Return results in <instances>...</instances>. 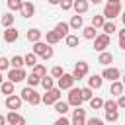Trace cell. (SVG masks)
<instances>
[{"label":"cell","mask_w":125,"mask_h":125,"mask_svg":"<svg viewBox=\"0 0 125 125\" xmlns=\"http://www.w3.org/2000/svg\"><path fill=\"white\" fill-rule=\"evenodd\" d=\"M20 98H21V102H27L31 105H39L41 104V96L35 92V88H29V86H25L20 92Z\"/></svg>","instance_id":"cell-1"},{"label":"cell","mask_w":125,"mask_h":125,"mask_svg":"<svg viewBox=\"0 0 125 125\" xmlns=\"http://www.w3.org/2000/svg\"><path fill=\"white\" fill-rule=\"evenodd\" d=\"M33 55H37V57H41V59L47 61V59L53 57V47H49L43 41H37V43H33Z\"/></svg>","instance_id":"cell-2"},{"label":"cell","mask_w":125,"mask_h":125,"mask_svg":"<svg viewBox=\"0 0 125 125\" xmlns=\"http://www.w3.org/2000/svg\"><path fill=\"white\" fill-rule=\"evenodd\" d=\"M61 100V90L59 88H51V90H47L43 96H41V102L45 104V105H53L55 102H59Z\"/></svg>","instance_id":"cell-3"},{"label":"cell","mask_w":125,"mask_h":125,"mask_svg":"<svg viewBox=\"0 0 125 125\" xmlns=\"http://www.w3.org/2000/svg\"><path fill=\"white\" fill-rule=\"evenodd\" d=\"M121 14V4H105V8H104V20H113V18H117Z\"/></svg>","instance_id":"cell-4"},{"label":"cell","mask_w":125,"mask_h":125,"mask_svg":"<svg viewBox=\"0 0 125 125\" xmlns=\"http://www.w3.org/2000/svg\"><path fill=\"white\" fill-rule=\"evenodd\" d=\"M107 47H109V35L102 33V35H96V37H94V49H96L98 53H104Z\"/></svg>","instance_id":"cell-5"},{"label":"cell","mask_w":125,"mask_h":125,"mask_svg":"<svg viewBox=\"0 0 125 125\" xmlns=\"http://www.w3.org/2000/svg\"><path fill=\"white\" fill-rule=\"evenodd\" d=\"M86 74H88V62H84V61H78V62L74 64L72 78H74V80H82Z\"/></svg>","instance_id":"cell-6"},{"label":"cell","mask_w":125,"mask_h":125,"mask_svg":"<svg viewBox=\"0 0 125 125\" xmlns=\"http://www.w3.org/2000/svg\"><path fill=\"white\" fill-rule=\"evenodd\" d=\"M68 105H74V107H80L82 105V96H80V88H70L68 90V100H66Z\"/></svg>","instance_id":"cell-7"},{"label":"cell","mask_w":125,"mask_h":125,"mask_svg":"<svg viewBox=\"0 0 125 125\" xmlns=\"http://www.w3.org/2000/svg\"><path fill=\"white\" fill-rule=\"evenodd\" d=\"M25 70L23 68H10V72H8V82H12V84H18V82H21V80H25Z\"/></svg>","instance_id":"cell-8"},{"label":"cell","mask_w":125,"mask_h":125,"mask_svg":"<svg viewBox=\"0 0 125 125\" xmlns=\"http://www.w3.org/2000/svg\"><path fill=\"white\" fill-rule=\"evenodd\" d=\"M74 78H72V74H62L59 80H57V88L62 92V90H70L72 86H74Z\"/></svg>","instance_id":"cell-9"},{"label":"cell","mask_w":125,"mask_h":125,"mask_svg":"<svg viewBox=\"0 0 125 125\" xmlns=\"http://www.w3.org/2000/svg\"><path fill=\"white\" fill-rule=\"evenodd\" d=\"M119 76H121V72H119V68H115V66H107V68H104V72H102V78H105V80H109V82L119 80Z\"/></svg>","instance_id":"cell-10"},{"label":"cell","mask_w":125,"mask_h":125,"mask_svg":"<svg viewBox=\"0 0 125 125\" xmlns=\"http://www.w3.org/2000/svg\"><path fill=\"white\" fill-rule=\"evenodd\" d=\"M70 125H86V109L76 107L74 113H72V121H70Z\"/></svg>","instance_id":"cell-11"},{"label":"cell","mask_w":125,"mask_h":125,"mask_svg":"<svg viewBox=\"0 0 125 125\" xmlns=\"http://www.w3.org/2000/svg\"><path fill=\"white\" fill-rule=\"evenodd\" d=\"M6 107H8L10 111H16V109H20V107H21V98H20V96H16V94H12V96H6Z\"/></svg>","instance_id":"cell-12"},{"label":"cell","mask_w":125,"mask_h":125,"mask_svg":"<svg viewBox=\"0 0 125 125\" xmlns=\"http://www.w3.org/2000/svg\"><path fill=\"white\" fill-rule=\"evenodd\" d=\"M6 123H10V125H23L25 119H23L18 111H8V115H6Z\"/></svg>","instance_id":"cell-13"},{"label":"cell","mask_w":125,"mask_h":125,"mask_svg":"<svg viewBox=\"0 0 125 125\" xmlns=\"http://www.w3.org/2000/svg\"><path fill=\"white\" fill-rule=\"evenodd\" d=\"M20 12H21V16H23V18H31V16L35 14V6H33V2L23 0V4H21V8H20Z\"/></svg>","instance_id":"cell-14"},{"label":"cell","mask_w":125,"mask_h":125,"mask_svg":"<svg viewBox=\"0 0 125 125\" xmlns=\"http://www.w3.org/2000/svg\"><path fill=\"white\" fill-rule=\"evenodd\" d=\"M53 31H55V33L59 35V39H61V37H66V35H68L70 27H68V23H66V21H59V23L55 25V29H53Z\"/></svg>","instance_id":"cell-15"},{"label":"cell","mask_w":125,"mask_h":125,"mask_svg":"<svg viewBox=\"0 0 125 125\" xmlns=\"http://www.w3.org/2000/svg\"><path fill=\"white\" fill-rule=\"evenodd\" d=\"M18 37H20V33H18L16 27H6V31H4V41H6V43L18 41Z\"/></svg>","instance_id":"cell-16"},{"label":"cell","mask_w":125,"mask_h":125,"mask_svg":"<svg viewBox=\"0 0 125 125\" xmlns=\"http://www.w3.org/2000/svg\"><path fill=\"white\" fill-rule=\"evenodd\" d=\"M72 8L74 12L80 16V14H86L88 12V0H72Z\"/></svg>","instance_id":"cell-17"},{"label":"cell","mask_w":125,"mask_h":125,"mask_svg":"<svg viewBox=\"0 0 125 125\" xmlns=\"http://www.w3.org/2000/svg\"><path fill=\"white\" fill-rule=\"evenodd\" d=\"M25 37H27V41H31V43H37V41H41L43 33H41V31L37 29V27H31V29H27Z\"/></svg>","instance_id":"cell-18"},{"label":"cell","mask_w":125,"mask_h":125,"mask_svg":"<svg viewBox=\"0 0 125 125\" xmlns=\"http://www.w3.org/2000/svg\"><path fill=\"white\" fill-rule=\"evenodd\" d=\"M102 76L100 74H92L90 78H88V88L90 90H98V88H102Z\"/></svg>","instance_id":"cell-19"},{"label":"cell","mask_w":125,"mask_h":125,"mask_svg":"<svg viewBox=\"0 0 125 125\" xmlns=\"http://www.w3.org/2000/svg\"><path fill=\"white\" fill-rule=\"evenodd\" d=\"M98 62H100V64H104V66H107L109 62H113V55H111L109 51H104V53H100V55H98Z\"/></svg>","instance_id":"cell-20"},{"label":"cell","mask_w":125,"mask_h":125,"mask_svg":"<svg viewBox=\"0 0 125 125\" xmlns=\"http://www.w3.org/2000/svg\"><path fill=\"white\" fill-rule=\"evenodd\" d=\"M123 82H119V80H115V82H111V86H109V94H113V96H121L123 94Z\"/></svg>","instance_id":"cell-21"},{"label":"cell","mask_w":125,"mask_h":125,"mask_svg":"<svg viewBox=\"0 0 125 125\" xmlns=\"http://www.w3.org/2000/svg\"><path fill=\"white\" fill-rule=\"evenodd\" d=\"M53 105H55V111H57V113H61V115H64V113L68 111V107H70V105H68L66 102H62V100H59V102H55Z\"/></svg>","instance_id":"cell-22"},{"label":"cell","mask_w":125,"mask_h":125,"mask_svg":"<svg viewBox=\"0 0 125 125\" xmlns=\"http://www.w3.org/2000/svg\"><path fill=\"white\" fill-rule=\"evenodd\" d=\"M68 27H70V29H80V27H82V16H78V14L72 16L70 21H68Z\"/></svg>","instance_id":"cell-23"},{"label":"cell","mask_w":125,"mask_h":125,"mask_svg":"<svg viewBox=\"0 0 125 125\" xmlns=\"http://www.w3.org/2000/svg\"><path fill=\"white\" fill-rule=\"evenodd\" d=\"M23 64H25V66H29V68H33V66L37 64V55H33V53H27V55L23 57Z\"/></svg>","instance_id":"cell-24"},{"label":"cell","mask_w":125,"mask_h":125,"mask_svg":"<svg viewBox=\"0 0 125 125\" xmlns=\"http://www.w3.org/2000/svg\"><path fill=\"white\" fill-rule=\"evenodd\" d=\"M0 92H2V94H6V96H12V94H14V84H12V82H8V80H6V82H2V84H0Z\"/></svg>","instance_id":"cell-25"},{"label":"cell","mask_w":125,"mask_h":125,"mask_svg":"<svg viewBox=\"0 0 125 125\" xmlns=\"http://www.w3.org/2000/svg\"><path fill=\"white\" fill-rule=\"evenodd\" d=\"M102 29H104V33H105V35H111L113 31H117V25H115L113 21H104Z\"/></svg>","instance_id":"cell-26"},{"label":"cell","mask_w":125,"mask_h":125,"mask_svg":"<svg viewBox=\"0 0 125 125\" xmlns=\"http://www.w3.org/2000/svg\"><path fill=\"white\" fill-rule=\"evenodd\" d=\"M82 35H84V39H94V37L98 35V31H96L92 25H86V27L82 29Z\"/></svg>","instance_id":"cell-27"},{"label":"cell","mask_w":125,"mask_h":125,"mask_svg":"<svg viewBox=\"0 0 125 125\" xmlns=\"http://www.w3.org/2000/svg\"><path fill=\"white\" fill-rule=\"evenodd\" d=\"M10 66H12V68H21V66H23V57L14 55V57L10 59Z\"/></svg>","instance_id":"cell-28"},{"label":"cell","mask_w":125,"mask_h":125,"mask_svg":"<svg viewBox=\"0 0 125 125\" xmlns=\"http://www.w3.org/2000/svg\"><path fill=\"white\" fill-rule=\"evenodd\" d=\"M39 84L45 88V92H47V90H51V88H55V82H53V78H49L47 74H45V76L39 80Z\"/></svg>","instance_id":"cell-29"},{"label":"cell","mask_w":125,"mask_h":125,"mask_svg":"<svg viewBox=\"0 0 125 125\" xmlns=\"http://www.w3.org/2000/svg\"><path fill=\"white\" fill-rule=\"evenodd\" d=\"M45 41H47L49 45H55V43H59L61 39H59V35H57L55 31H47V35H45Z\"/></svg>","instance_id":"cell-30"},{"label":"cell","mask_w":125,"mask_h":125,"mask_svg":"<svg viewBox=\"0 0 125 125\" xmlns=\"http://www.w3.org/2000/svg\"><path fill=\"white\" fill-rule=\"evenodd\" d=\"M31 72H33L35 76H39V78H43V76L47 74V68H45L43 64H39V62H37V64L33 66V70H31Z\"/></svg>","instance_id":"cell-31"},{"label":"cell","mask_w":125,"mask_h":125,"mask_svg":"<svg viewBox=\"0 0 125 125\" xmlns=\"http://www.w3.org/2000/svg\"><path fill=\"white\" fill-rule=\"evenodd\" d=\"M39 80H41V78H39V76H35L33 72H31L29 76H25V82H27V86H29V88H35V86L39 84Z\"/></svg>","instance_id":"cell-32"},{"label":"cell","mask_w":125,"mask_h":125,"mask_svg":"<svg viewBox=\"0 0 125 125\" xmlns=\"http://www.w3.org/2000/svg\"><path fill=\"white\" fill-rule=\"evenodd\" d=\"M80 96H82V102H90L92 98H94V94H92V90L86 86V88H80Z\"/></svg>","instance_id":"cell-33"},{"label":"cell","mask_w":125,"mask_h":125,"mask_svg":"<svg viewBox=\"0 0 125 125\" xmlns=\"http://www.w3.org/2000/svg\"><path fill=\"white\" fill-rule=\"evenodd\" d=\"M14 20H16V18H14L12 14H4V16H2V25H4V27H12Z\"/></svg>","instance_id":"cell-34"},{"label":"cell","mask_w":125,"mask_h":125,"mask_svg":"<svg viewBox=\"0 0 125 125\" xmlns=\"http://www.w3.org/2000/svg\"><path fill=\"white\" fill-rule=\"evenodd\" d=\"M104 21H105V20H104V16H92V27H94V29L102 27V25H104Z\"/></svg>","instance_id":"cell-35"},{"label":"cell","mask_w":125,"mask_h":125,"mask_svg":"<svg viewBox=\"0 0 125 125\" xmlns=\"http://www.w3.org/2000/svg\"><path fill=\"white\" fill-rule=\"evenodd\" d=\"M64 41H66V45H68V47H76V45H78V37H76V35H72V33H68V35L64 37Z\"/></svg>","instance_id":"cell-36"},{"label":"cell","mask_w":125,"mask_h":125,"mask_svg":"<svg viewBox=\"0 0 125 125\" xmlns=\"http://www.w3.org/2000/svg\"><path fill=\"white\" fill-rule=\"evenodd\" d=\"M102 105H104V100L102 98H92L90 100V107L92 109H102Z\"/></svg>","instance_id":"cell-37"},{"label":"cell","mask_w":125,"mask_h":125,"mask_svg":"<svg viewBox=\"0 0 125 125\" xmlns=\"http://www.w3.org/2000/svg\"><path fill=\"white\" fill-rule=\"evenodd\" d=\"M102 107H104V111H115V109H117V104H115L113 100H107V102H104Z\"/></svg>","instance_id":"cell-38"},{"label":"cell","mask_w":125,"mask_h":125,"mask_svg":"<svg viewBox=\"0 0 125 125\" xmlns=\"http://www.w3.org/2000/svg\"><path fill=\"white\" fill-rule=\"evenodd\" d=\"M21 4H23V0H8V8L10 10H16V12L21 8Z\"/></svg>","instance_id":"cell-39"},{"label":"cell","mask_w":125,"mask_h":125,"mask_svg":"<svg viewBox=\"0 0 125 125\" xmlns=\"http://www.w3.org/2000/svg\"><path fill=\"white\" fill-rule=\"evenodd\" d=\"M105 119L111 121V123L117 121V119H119V111H117V109H115V111H105Z\"/></svg>","instance_id":"cell-40"},{"label":"cell","mask_w":125,"mask_h":125,"mask_svg":"<svg viewBox=\"0 0 125 125\" xmlns=\"http://www.w3.org/2000/svg\"><path fill=\"white\" fill-rule=\"evenodd\" d=\"M62 74H64L62 66H53V68H51V76H55V78H61Z\"/></svg>","instance_id":"cell-41"},{"label":"cell","mask_w":125,"mask_h":125,"mask_svg":"<svg viewBox=\"0 0 125 125\" xmlns=\"http://www.w3.org/2000/svg\"><path fill=\"white\" fill-rule=\"evenodd\" d=\"M10 66V59H6V57H0V72L2 70H6Z\"/></svg>","instance_id":"cell-42"},{"label":"cell","mask_w":125,"mask_h":125,"mask_svg":"<svg viewBox=\"0 0 125 125\" xmlns=\"http://www.w3.org/2000/svg\"><path fill=\"white\" fill-rule=\"evenodd\" d=\"M119 49H125V29H119Z\"/></svg>","instance_id":"cell-43"},{"label":"cell","mask_w":125,"mask_h":125,"mask_svg":"<svg viewBox=\"0 0 125 125\" xmlns=\"http://www.w3.org/2000/svg\"><path fill=\"white\" fill-rule=\"evenodd\" d=\"M59 4H61L62 10H70V8H72V0H61Z\"/></svg>","instance_id":"cell-44"},{"label":"cell","mask_w":125,"mask_h":125,"mask_svg":"<svg viewBox=\"0 0 125 125\" xmlns=\"http://www.w3.org/2000/svg\"><path fill=\"white\" fill-rule=\"evenodd\" d=\"M53 125H70V121H68V119H66L64 115H61V117H59V119H57V121H55Z\"/></svg>","instance_id":"cell-45"},{"label":"cell","mask_w":125,"mask_h":125,"mask_svg":"<svg viewBox=\"0 0 125 125\" xmlns=\"http://www.w3.org/2000/svg\"><path fill=\"white\" fill-rule=\"evenodd\" d=\"M115 104H117V109L125 107V96H123V94H121V96H117V102H115Z\"/></svg>","instance_id":"cell-46"},{"label":"cell","mask_w":125,"mask_h":125,"mask_svg":"<svg viewBox=\"0 0 125 125\" xmlns=\"http://www.w3.org/2000/svg\"><path fill=\"white\" fill-rule=\"evenodd\" d=\"M86 125H104V121H102L100 117H92V119H88Z\"/></svg>","instance_id":"cell-47"},{"label":"cell","mask_w":125,"mask_h":125,"mask_svg":"<svg viewBox=\"0 0 125 125\" xmlns=\"http://www.w3.org/2000/svg\"><path fill=\"white\" fill-rule=\"evenodd\" d=\"M47 2H49V4H51V6H57V4H59V2H61V0H47Z\"/></svg>","instance_id":"cell-48"},{"label":"cell","mask_w":125,"mask_h":125,"mask_svg":"<svg viewBox=\"0 0 125 125\" xmlns=\"http://www.w3.org/2000/svg\"><path fill=\"white\" fill-rule=\"evenodd\" d=\"M0 125H6V117L4 115H0Z\"/></svg>","instance_id":"cell-49"},{"label":"cell","mask_w":125,"mask_h":125,"mask_svg":"<svg viewBox=\"0 0 125 125\" xmlns=\"http://www.w3.org/2000/svg\"><path fill=\"white\" fill-rule=\"evenodd\" d=\"M107 4H121V0H107Z\"/></svg>","instance_id":"cell-50"},{"label":"cell","mask_w":125,"mask_h":125,"mask_svg":"<svg viewBox=\"0 0 125 125\" xmlns=\"http://www.w3.org/2000/svg\"><path fill=\"white\" fill-rule=\"evenodd\" d=\"M90 2H92V4H102L104 0H90Z\"/></svg>","instance_id":"cell-51"},{"label":"cell","mask_w":125,"mask_h":125,"mask_svg":"<svg viewBox=\"0 0 125 125\" xmlns=\"http://www.w3.org/2000/svg\"><path fill=\"white\" fill-rule=\"evenodd\" d=\"M2 82H4V76H2V72H0V84H2Z\"/></svg>","instance_id":"cell-52"},{"label":"cell","mask_w":125,"mask_h":125,"mask_svg":"<svg viewBox=\"0 0 125 125\" xmlns=\"http://www.w3.org/2000/svg\"><path fill=\"white\" fill-rule=\"evenodd\" d=\"M27 2H31V0H27Z\"/></svg>","instance_id":"cell-53"},{"label":"cell","mask_w":125,"mask_h":125,"mask_svg":"<svg viewBox=\"0 0 125 125\" xmlns=\"http://www.w3.org/2000/svg\"><path fill=\"white\" fill-rule=\"evenodd\" d=\"M23 125H25V123H23Z\"/></svg>","instance_id":"cell-54"}]
</instances>
